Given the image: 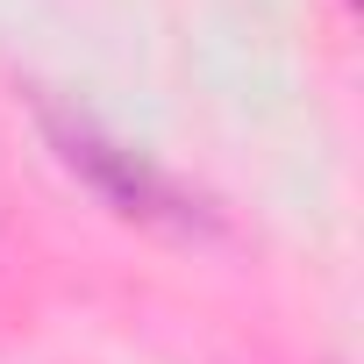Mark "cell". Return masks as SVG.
I'll return each instance as SVG.
<instances>
[{
  "mask_svg": "<svg viewBox=\"0 0 364 364\" xmlns=\"http://www.w3.org/2000/svg\"><path fill=\"white\" fill-rule=\"evenodd\" d=\"M43 129H50L58 157L86 178V186H93L107 208H122V215H136V222H171V229H193V222H200L193 193L178 186L171 171H157L143 150L114 143V136L93 129L86 114H58V107H43Z\"/></svg>",
  "mask_w": 364,
  "mask_h": 364,
  "instance_id": "6da1fadb",
  "label": "cell"
}]
</instances>
